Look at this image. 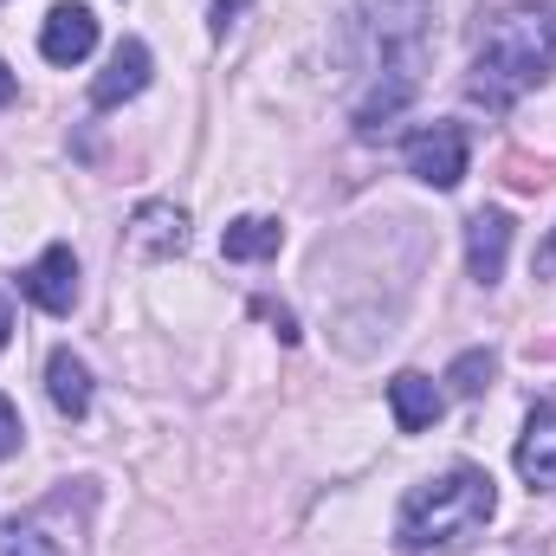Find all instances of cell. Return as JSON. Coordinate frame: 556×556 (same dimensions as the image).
Returning a JSON list of instances; mask_svg holds the SVG:
<instances>
[{
	"mask_svg": "<svg viewBox=\"0 0 556 556\" xmlns=\"http://www.w3.org/2000/svg\"><path fill=\"white\" fill-rule=\"evenodd\" d=\"M498 511V492H492V472L485 466H446L433 479H420L415 492L402 498L395 511V551L402 556H440L472 544Z\"/></svg>",
	"mask_w": 556,
	"mask_h": 556,
	"instance_id": "obj_1",
	"label": "cell"
},
{
	"mask_svg": "<svg viewBox=\"0 0 556 556\" xmlns=\"http://www.w3.org/2000/svg\"><path fill=\"white\" fill-rule=\"evenodd\" d=\"M551 72H556V0H544V7H511V13L492 20L485 46H479V59H472L466 91H472V104H485V111H511V104H518L525 91H538Z\"/></svg>",
	"mask_w": 556,
	"mask_h": 556,
	"instance_id": "obj_2",
	"label": "cell"
},
{
	"mask_svg": "<svg viewBox=\"0 0 556 556\" xmlns=\"http://www.w3.org/2000/svg\"><path fill=\"white\" fill-rule=\"evenodd\" d=\"M466 168H472V137L459 130V124H427L408 137V175L427 181V188H459L466 181Z\"/></svg>",
	"mask_w": 556,
	"mask_h": 556,
	"instance_id": "obj_3",
	"label": "cell"
},
{
	"mask_svg": "<svg viewBox=\"0 0 556 556\" xmlns=\"http://www.w3.org/2000/svg\"><path fill=\"white\" fill-rule=\"evenodd\" d=\"M20 291H26L46 317H72V304H78V260H72V247H46V253L20 273Z\"/></svg>",
	"mask_w": 556,
	"mask_h": 556,
	"instance_id": "obj_4",
	"label": "cell"
},
{
	"mask_svg": "<svg viewBox=\"0 0 556 556\" xmlns=\"http://www.w3.org/2000/svg\"><path fill=\"white\" fill-rule=\"evenodd\" d=\"M505 260H511V214L505 207H479L466 220V273H472V285L492 291L505 278Z\"/></svg>",
	"mask_w": 556,
	"mask_h": 556,
	"instance_id": "obj_5",
	"label": "cell"
},
{
	"mask_svg": "<svg viewBox=\"0 0 556 556\" xmlns=\"http://www.w3.org/2000/svg\"><path fill=\"white\" fill-rule=\"evenodd\" d=\"M149 72H155L149 46H142V39H124V46L111 52V65L91 78V104H98V111H117V104L142 98V91H149Z\"/></svg>",
	"mask_w": 556,
	"mask_h": 556,
	"instance_id": "obj_6",
	"label": "cell"
},
{
	"mask_svg": "<svg viewBox=\"0 0 556 556\" xmlns=\"http://www.w3.org/2000/svg\"><path fill=\"white\" fill-rule=\"evenodd\" d=\"M39 52L52 65H85L98 52V13L91 7H52L39 26Z\"/></svg>",
	"mask_w": 556,
	"mask_h": 556,
	"instance_id": "obj_7",
	"label": "cell"
},
{
	"mask_svg": "<svg viewBox=\"0 0 556 556\" xmlns=\"http://www.w3.org/2000/svg\"><path fill=\"white\" fill-rule=\"evenodd\" d=\"M511 459H518V479H525L531 492H551L556 485V402H538V408H531Z\"/></svg>",
	"mask_w": 556,
	"mask_h": 556,
	"instance_id": "obj_8",
	"label": "cell"
},
{
	"mask_svg": "<svg viewBox=\"0 0 556 556\" xmlns=\"http://www.w3.org/2000/svg\"><path fill=\"white\" fill-rule=\"evenodd\" d=\"M389 408H395V427H402V433H420V427H433V420H440L446 395H440L420 369H402V376L389 382Z\"/></svg>",
	"mask_w": 556,
	"mask_h": 556,
	"instance_id": "obj_9",
	"label": "cell"
},
{
	"mask_svg": "<svg viewBox=\"0 0 556 556\" xmlns=\"http://www.w3.org/2000/svg\"><path fill=\"white\" fill-rule=\"evenodd\" d=\"M46 395H52V408L65 420H85L91 415V369H85L72 350H52V363H46Z\"/></svg>",
	"mask_w": 556,
	"mask_h": 556,
	"instance_id": "obj_10",
	"label": "cell"
},
{
	"mask_svg": "<svg viewBox=\"0 0 556 556\" xmlns=\"http://www.w3.org/2000/svg\"><path fill=\"white\" fill-rule=\"evenodd\" d=\"M278 247H285V227H278L273 214H240V220L220 233V253H227V260H240V266L273 260Z\"/></svg>",
	"mask_w": 556,
	"mask_h": 556,
	"instance_id": "obj_11",
	"label": "cell"
},
{
	"mask_svg": "<svg viewBox=\"0 0 556 556\" xmlns=\"http://www.w3.org/2000/svg\"><path fill=\"white\" fill-rule=\"evenodd\" d=\"M408 98H415V72H382V78H376V91L356 104V137H376V130H389V117H395Z\"/></svg>",
	"mask_w": 556,
	"mask_h": 556,
	"instance_id": "obj_12",
	"label": "cell"
},
{
	"mask_svg": "<svg viewBox=\"0 0 556 556\" xmlns=\"http://www.w3.org/2000/svg\"><path fill=\"white\" fill-rule=\"evenodd\" d=\"M188 240V220L175 214V207H142L137 214V247L142 253H175Z\"/></svg>",
	"mask_w": 556,
	"mask_h": 556,
	"instance_id": "obj_13",
	"label": "cell"
},
{
	"mask_svg": "<svg viewBox=\"0 0 556 556\" xmlns=\"http://www.w3.org/2000/svg\"><path fill=\"white\" fill-rule=\"evenodd\" d=\"M492 376H498V356H492V350H466V356L446 369V382H453L459 402H479V395L492 389Z\"/></svg>",
	"mask_w": 556,
	"mask_h": 556,
	"instance_id": "obj_14",
	"label": "cell"
},
{
	"mask_svg": "<svg viewBox=\"0 0 556 556\" xmlns=\"http://www.w3.org/2000/svg\"><path fill=\"white\" fill-rule=\"evenodd\" d=\"M0 556H59V551H52V544H46L39 531H26V525H13V531L0 538Z\"/></svg>",
	"mask_w": 556,
	"mask_h": 556,
	"instance_id": "obj_15",
	"label": "cell"
},
{
	"mask_svg": "<svg viewBox=\"0 0 556 556\" xmlns=\"http://www.w3.org/2000/svg\"><path fill=\"white\" fill-rule=\"evenodd\" d=\"M20 440H26V427H20V408L0 395V459H13V453H20Z\"/></svg>",
	"mask_w": 556,
	"mask_h": 556,
	"instance_id": "obj_16",
	"label": "cell"
},
{
	"mask_svg": "<svg viewBox=\"0 0 556 556\" xmlns=\"http://www.w3.org/2000/svg\"><path fill=\"white\" fill-rule=\"evenodd\" d=\"M531 273H538V278H556V227L544 233V247H538V260H531Z\"/></svg>",
	"mask_w": 556,
	"mask_h": 556,
	"instance_id": "obj_17",
	"label": "cell"
},
{
	"mask_svg": "<svg viewBox=\"0 0 556 556\" xmlns=\"http://www.w3.org/2000/svg\"><path fill=\"white\" fill-rule=\"evenodd\" d=\"M233 13H240V0H214V33L227 39V26H233Z\"/></svg>",
	"mask_w": 556,
	"mask_h": 556,
	"instance_id": "obj_18",
	"label": "cell"
},
{
	"mask_svg": "<svg viewBox=\"0 0 556 556\" xmlns=\"http://www.w3.org/2000/svg\"><path fill=\"white\" fill-rule=\"evenodd\" d=\"M13 91H20V78H13V72L0 65V104H13Z\"/></svg>",
	"mask_w": 556,
	"mask_h": 556,
	"instance_id": "obj_19",
	"label": "cell"
},
{
	"mask_svg": "<svg viewBox=\"0 0 556 556\" xmlns=\"http://www.w3.org/2000/svg\"><path fill=\"white\" fill-rule=\"evenodd\" d=\"M7 337H13V311H7V298H0V350H7Z\"/></svg>",
	"mask_w": 556,
	"mask_h": 556,
	"instance_id": "obj_20",
	"label": "cell"
}]
</instances>
